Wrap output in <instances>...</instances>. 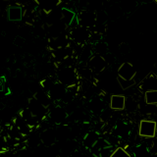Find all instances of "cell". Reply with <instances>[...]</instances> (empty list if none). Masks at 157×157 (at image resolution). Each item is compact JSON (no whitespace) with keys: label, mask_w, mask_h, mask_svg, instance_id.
Listing matches in <instances>:
<instances>
[{"label":"cell","mask_w":157,"mask_h":157,"mask_svg":"<svg viewBox=\"0 0 157 157\" xmlns=\"http://www.w3.org/2000/svg\"><path fill=\"white\" fill-rule=\"evenodd\" d=\"M56 81L61 82L66 87L71 88L80 86V78H78L76 66H58L55 68Z\"/></svg>","instance_id":"cell-1"},{"label":"cell","mask_w":157,"mask_h":157,"mask_svg":"<svg viewBox=\"0 0 157 157\" xmlns=\"http://www.w3.org/2000/svg\"><path fill=\"white\" fill-rule=\"evenodd\" d=\"M90 29L83 27L80 24L68 29L69 37H70L71 41L77 44V45H85L86 43L90 42Z\"/></svg>","instance_id":"cell-2"},{"label":"cell","mask_w":157,"mask_h":157,"mask_svg":"<svg viewBox=\"0 0 157 157\" xmlns=\"http://www.w3.org/2000/svg\"><path fill=\"white\" fill-rule=\"evenodd\" d=\"M26 107L28 108V110L31 112L33 116L39 118V119H41L42 121L47 119L49 108H47L43 104H41V103L39 102L34 96L32 95L29 98Z\"/></svg>","instance_id":"cell-3"},{"label":"cell","mask_w":157,"mask_h":157,"mask_svg":"<svg viewBox=\"0 0 157 157\" xmlns=\"http://www.w3.org/2000/svg\"><path fill=\"white\" fill-rule=\"evenodd\" d=\"M55 125L64 124L65 121L68 120V113L65 107L62 106L60 103H53L52 109L49 108L48 117Z\"/></svg>","instance_id":"cell-4"},{"label":"cell","mask_w":157,"mask_h":157,"mask_svg":"<svg viewBox=\"0 0 157 157\" xmlns=\"http://www.w3.org/2000/svg\"><path fill=\"white\" fill-rule=\"evenodd\" d=\"M86 66L94 73V75H99L106 70L108 67V63L105 60L104 56L100 54L93 53L86 62Z\"/></svg>","instance_id":"cell-5"},{"label":"cell","mask_w":157,"mask_h":157,"mask_svg":"<svg viewBox=\"0 0 157 157\" xmlns=\"http://www.w3.org/2000/svg\"><path fill=\"white\" fill-rule=\"evenodd\" d=\"M157 123L152 120H141L139 125V135L144 139H153L156 136Z\"/></svg>","instance_id":"cell-6"},{"label":"cell","mask_w":157,"mask_h":157,"mask_svg":"<svg viewBox=\"0 0 157 157\" xmlns=\"http://www.w3.org/2000/svg\"><path fill=\"white\" fill-rule=\"evenodd\" d=\"M96 18V11H93L90 8H85L81 10V12L77 16L78 24L88 29H91L95 25Z\"/></svg>","instance_id":"cell-7"},{"label":"cell","mask_w":157,"mask_h":157,"mask_svg":"<svg viewBox=\"0 0 157 157\" xmlns=\"http://www.w3.org/2000/svg\"><path fill=\"white\" fill-rule=\"evenodd\" d=\"M39 135H40L41 144L43 146L50 147L57 142L55 128H51V127L45 128V129H43L42 132H39Z\"/></svg>","instance_id":"cell-8"},{"label":"cell","mask_w":157,"mask_h":157,"mask_svg":"<svg viewBox=\"0 0 157 157\" xmlns=\"http://www.w3.org/2000/svg\"><path fill=\"white\" fill-rule=\"evenodd\" d=\"M67 90H68V87H66L64 85H62L61 82L56 81L52 85V86L49 88V90L47 92L53 103H59L61 101L64 94L66 93Z\"/></svg>","instance_id":"cell-9"},{"label":"cell","mask_w":157,"mask_h":157,"mask_svg":"<svg viewBox=\"0 0 157 157\" xmlns=\"http://www.w3.org/2000/svg\"><path fill=\"white\" fill-rule=\"evenodd\" d=\"M139 90L142 92L147 90H157V75L149 73L146 75L139 85Z\"/></svg>","instance_id":"cell-10"},{"label":"cell","mask_w":157,"mask_h":157,"mask_svg":"<svg viewBox=\"0 0 157 157\" xmlns=\"http://www.w3.org/2000/svg\"><path fill=\"white\" fill-rule=\"evenodd\" d=\"M7 18L10 22H20L24 18V7L14 3L7 7Z\"/></svg>","instance_id":"cell-11"},{"label":"cell","mask_w":157,"mask_h":157,"mask_svg":"<svg viewBox=\"0 0 157 157\" xmlns=\"http://www.w3.org/2000/svg\"><path fill=\"white\" fill-rule=\"evenodd\" d=\"M34 3L39 12L48 13L54 9L59 8L62 0H34Z\"/></svg>","instance_id":"cell-12"},{"label":"cell","mask_w":157,"mask_h":157,"mask_svg":"<svg viewBox=\"0 0 157 157\" xmlns=\"http://www.w3.org/2000/svg\"><path fill=\"white\" fill-rule=\"evenodd\" d=\"M118 77L126 78V80H131V78H135L136 76V71L130 62H124L122 63L120 67L118 68Z\"/></svg>","instance_id":"cell-13"},{"label":"cell","mask_w":157,"mask_h":157,"mask_svg":"<svg viewBox=\"0 0 157 157\" xmlns=\"http://www.w3.org/2000/svg\"><path fill=\"white\" fill-rule=\"evenodd\" d=\"M12 123L18 128V130L20 131L21 135L25 137V139H26L33 131V129L29 127V125L26 122V120H25L19 113L12 118Z\"/></svg>","instance_id":"cell-14"},{"label":"cell","mask_w":157,"mask_h":157,"mask_svg":"<svg viewBox=\"0 0 157 157\" xmlns=\"http://www.w3.org/2000/svg\"><path fill=\"white\" fill-rule=\"evenodd\" d=\"M126 96L122 94H112L109 100V108L112 111H123L125 109Z\"/></svg>","instance_id":"cell-15"},{"label":"cell","mask_w":157,"mask_h":157,"mask_svg":"<svg viewBox=\"0 0 157 157\" xmlns=\"http://www.w3.org/2000/svg\"><path fill=\"white\" fill-rule=\"evenodd\" d=\"M33 96H34L36 98V99L41 103V104H43L45 107L49 108L52 104H53V102L51 100V98L50 96H49L48 94V92L45 91L44 90H42V88L39 86L37 90L34 91V93L33 94Z\"/></svg>","instance_id":"cell-16"},{"label":"cell","mask_w":157,"mask_h":157,"mask_svg":"<svg viewBox=\"0 0 157 157\" xmlns=\"http://www.w3.org/2000/svg\"><path fill=\"white\" fill-rule=\"evenodd\" d=\"M88 107L92 113L99 115L101 111L104 109V103L99 96H92L88 102Z\"/></svg>","instance_id":"cell-17"},{"label":"cell","mask_w":157,"mask_h":157,"mask_svg":"<svg viewBox=\"0 0 157 157\" xmlns=\"http://www.w3.org/2000/svg\"><path fill=\"white\" fill-rule=\"evenodd\" d=\"M99 134L95 131H88L86 134L83 136L82 144L86 149H90V147L95 144V141L99 139Z\"/></svg>","instance_id":"cell-18"},{"label":"cell","mask_w":157,"mask_h":157,"mask_svg":"<svg viewBox=\"0 0 157 157\" xmlns=\"http://www.w3.org/2000/svg\"><path fill=\"white\" fill-rule=\"evenodd\" d=\"M61 9H62V22L65 23L69 29V26H70L71 23L75 20V18L77 16H76L75 12H74L73 10H71V8L63 7Z\"/></svg>","instance_id":"cell-19"},{"label":"cell","mask_w":157,"mask_h":157,"mask_svg":"<svg viewBox=\"0 0 157 157\" xmlns=\"http://www.w3.org/2000/svg\"><path fill=\"white\" fill-rule=\"evenodd\" d=\"M92 47H93V53L100 54V55H102V56H104L105 54H107L108 52H109L107 43L104 41H101V40L97 41L94 44H92Z\"/></svg>","instance_id":"cell-20"},{"label":"cell","mask_w":157,"mask_h":157,"mask_svg":"<svg viewBox=\"0 0 157 157\" xmlns=\"http://www.w3.org/2000/svg\"><path fill=\"white\" fill-rule=\"evenodd\" d=\"M144 102L148 105H157V90L144 91Z\"/></svg>","instance_id":"cell-21"},{"label":"cell","mask_w":157,"mask_h":157,"mask_svg":"<svg viewBox=\"0 0 157 157\" xmlns=\"http://www.w3.org/2000/svg\"><path fill=\"white\" fill-rule=\"evenodd\" d=\"M139 109V103L134 97H126L125 101V109L128 112H135Z\"/></svg>","instance_id":"cell-22"},{"label":"cell","mask_w":157,"mask_h":157,"mask_svg":"<svg viewBox=\"0 0 157 157\" xmlns=\"http://www.w3.org/2000/svg\"><path fill=\"white\" fill-rule=\"evenodd\" d=\"M117 82H118V83H119L120 87L123 90H129V88L132 87L136 85V78H131V80H126V78L117 77Z\"/></svg>","instance_id":"cell-23"},{"label":"cell","mask_w":157,"mask_h":157,"mask_svg":"<svg viewBox=\"0 0 157 157\" xmlns=\"http://www.w3.org/2000/svg\"><path fill=\"white\" fill-rule=\"evenodd\" d=\"M136 0H121L120 7L126 12H131L136 7Z\"/></svg>","instance_id":"cell-24"},{"label":"cell","mask_w":157,"mask_h":157,"mask_svg":"<svg viewBox=\"0 0 157 157\" xmlns=\"http://www.w3.org/2000/svg\"><path fill=\"white\" fill-rule=\"evenodd\" d=\"M131 153L128 149H126V147H123V146H116L114 150H113L112 154L110 157H130Z\"/></svg>","instance_id":"cell-25"},{"label":"cell","mask_w":157,"mask_h":157,"mask_svg":"<svg viewBox=\"0 0 157 157\" xmlns=\"http://www.w3.org/2000/svg\"><path fill=\"white\" fill-rule=\"evenodd\" d=\"M115 147L116 146L108 145V146L104 147V148H102L99 152H98V157H110Z\"/></svg>","instance_id":"cell-26"},{"label":"cell","mask_w":157,"mask_h":157,"mask_svg":"<svg viewBox=\"0 0 157 157\" xmlns=\"http://www.w3.org/2000/svg\"><path fill=\"white\" fill-rule=\"evenodd\" d=\"M119 51H120L121 54H123V55H127V54L130 52L129 44L126 43V42H122L119 45Z\"/></svg>","instance_id":"cell-27"},{"label":"cell","mask_w":157,"mask_h":157,"mask_svg":"<svg viewBox=\"0 0 157 157\" xmlns=\"http://www.w3.org/2000/svg\"><path fill=\"white\" fill-rule=\"evenodd\" d=\"M24 42H25V39L21 36H17L16 39L14 40V43L16 44L17 46H22L24 44Z\"/></svg>","instance_id":"cell-28"},{"label":"cell","mask_w":157,"mask_h":157,"mask_svg":"<svg viewBox=\"0 0 157 157\" xmlns=\"http://www.w3.org/2000/svg\"><path fill=\"white\" fill-rule=\"evenodd\" d=\"M3 90H4V87H3V82H2L1 78H0V91H2Z\"/></svg>","instance_id":"cell-29"},{"label":"cell","mask_w":157,"mask_h":157,"mask_svg":"<svg viewBox=\"0 0 157 157\" xmlns=\"http://www.w3.org/2000/svg\"><path fill=\"white\" fill-rule=\"evenodd\" d=\"M136 1L141 2V3H146V2H148V0H136Z\"/></svg>","instance_id":"cell-30"},{"label":"cell","mask_w":157,"mask_h":157,"mask_svg":"<svg viewBox=\"0 0 157 157\" xmlns=\"http://www.w3.org/2000/svg\"><path fill=\"white\" fill-rule=\"evenodd\" d=\"M153 2H154L155 4H157V0H153Z\"/></svg>","instance_id":"cell-31"}]
</instances>
